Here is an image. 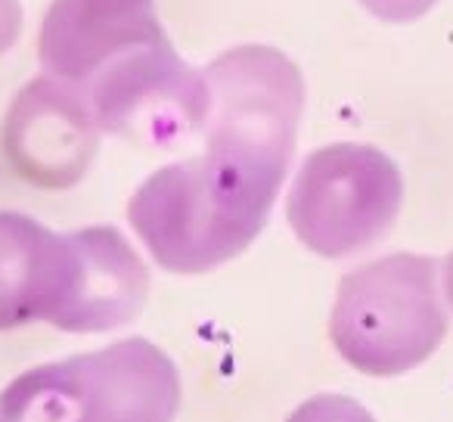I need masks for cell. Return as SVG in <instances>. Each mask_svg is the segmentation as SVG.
<instances>
[{
	"mask_svg": "<svg viewBox=\"0 0 453 422\" xmlns=\"http://www.w3.org/2000/svg\"><path fill=\"white\" fill-rule=\"evenodd\" d=\"M280 189L202 152L152 171L127 202V221L158 267L208 273L258 240Z\"/></svg>",
	"mask_w": 453,
	"mask_h": 422,
	"instance_id": "cell-1",
	"label": "cell"
},
{
	"mask_svg": "<svg viewBox=\"0 0 453 422\" xmlns=\"http://www.w3.org/2000/svg\"><path fill=\"white\" fill-rule=\"evenodd\" d=\"M450 329V304L432 255L391 252L348 271L329 314L339 357L364 376L388 379L422 366Z\"/></svg>",
	"mask_w": 453,
	"mask_h": 422,
	"instance_id": "cell-2",
	"label": "cell"
},
{
	"mask_svg": "<svg viewBox=\"0 0 453 422\" xmlns=\"http://www.w3.org/2000/svg\"><path fill=\"white\" fill-rule=\"evenodd\" d=\"M180 372L150 339L41 364L0 391V422H174Z\"/></svg>",
	"mask_w": 453,
	"mask_h": 422,
	"instance_id": "cell-3",
	"label": "cell"
},
{
	"mask_svg": "<svg viewBox=\"0 0 453 422\" xmlns=\"http://www.w3.org/2000/svg\"><path fill=\"white\" fill-rule=\"evenodd\" d=\"M202 75L211 96L205 152L283 187L304 112L302 69L277 47L242 44L214 57Z\"/></svg>",
	"mask_w": 453,
	"mask_h": 422,
	"instance_id": "cell-4",
	"label": "cell"
},
{
	"mask_svg": "<svg viewBox=\"0 0 453 422\" xmlns=\"http://www.w3.org/2000/svg\"><path fill=\"white\" fill-rule=\"evenodd\" d=\"M403 208L397 162L370 143H329L304 156L286 193V221L304 249L342 261L388 236Z\"/></svg>",
	"mask_w": 453,
	"mask_h": 422,
	"instance_id": "cell-5",
	"label": "cell"
},
{
	"mask_svg": "<svg viewBox=\"0 0 453 422\" xmlns=\"http://www.w3.org/2000/svg\"><path fill=\"white\" fill-rule=\"evenodd\" d=\"M78 90L103 134L140 146H174L202 134L211 106L202 69L183 63L168 38L121 53Z\"/></svg>",
	"mask_w": 453,
	"mask_h": 422,
	"instance_id": "cell-6",
	"label": "cell"
},
{
	"mask_svg": "<svg viewBox=\"0 0 453 422\" xmlns=\"http://www.w3.org/2000/svg\"><path fill=\"white\" fill-rule=\"evenodd\" d=\"M100 134L88 96L44 72L32 78L7 109L4 152L35 187L69 189L94 165Z\"/></svg>",
	"mask_w": 453,
	"mask_h": 422,
	"instance_id": "cell-7",
	"label": "cell"
},
{
	"mask_svg": "<svg viewBox=\"0 0 453 422\" xmlns=\"http://www.w3.org/2000/svg\"><path fill=\"white\" fill-rule=\"evenodd\" d=\"M168 38L156 0H53L41 26L38 57L47 75L84 88L103 65L140 44Z\"/></svg>",
	"mask_w": 453,
	"mask_h": 422,
	"instance_id": "cell-8",
	"label": "cell"
},
{
	"mask_svg": "<svg viewBox=\"0 0 453 422\" xmlns=\"http://www.w3.org/2000/svg\"><path fill=\"white\" fill-rule=\"evenodd\" d=\"M75 283L72 234L0 211V333L28 323L57 326Z\"/></svg>",
	"mask_w": 453,
	"mask_h": 422,
	"instance_id": "cell-9",
	"label": "cell"
},
{
	"mask_svg": "<svg viewBox=\"0 0 453 422\" xmlns=\"http://www.w3.org/2000/svg\"><path fill=\"white\" fill-rule=\"evenodd\" d=\"M75 283L59 317L63 333H112L137 320L150 298V267L109 224L72 230Z\"/></svg>",
	"mask_w": 453,
	"mask_h": 422,
	"instance_id": "cell-10",
	"label": "cell"
},
{
	"mask_svg": "<svg viewBox=\"0 0 453 422\" xmlns=\"http://www.w3.org/2000/svg\"><path fill=\"white\" fill-rule=\"evenodd\" d=\"M286 422H376V416L348 395H314L298 403Z\"/></svg>",
	"mask_w": 453,
	"mask_h": 422,
	"instance_id": "cell-11",
	"label": "cell"
},
{
	"mask_svg": "<svg viewBox=\"0 0 453 422\" xmlns=\"http://www.w3.org/2000/svg\"><path fill=\"white\" fill-rule=\"evenodd\" d=\"M360 4L366 13H372L382 22H395V26L416 22L438 7V0H360Z\"/></svg>",
	"mask_w": 453,
	"mask_h": 422,
	"instance_id": "cell-12",
	"label": "cell"
},
{
	"mask_svg": "<svg viewBox=\"0 0 453 422\" xmlns=\"http://www.w3.org/2000/svg\"><path fill=\"white\" fill-rule=\"evenodd\" d=\"M441 283H444V298H447V304H450V311H453V252L441 261Z\"/></svg>",
	"mask_w": 453,
	"mask_h": 422,
	"instance_id": "cell-13",
	"label": "cell"
}]
</instances>
